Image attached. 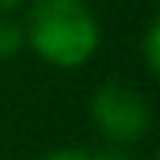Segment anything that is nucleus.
<instances>
[{"instance_id": "7ed1b4c3", "label": "nucleus", "mask_w": 160, "mask_h": 160, "mask_svg": "<svg viewBox=\"0 0 160 160\" xmlns=\"http://www.w3.org/2000/svg\"><path fill=\"white\" fill-rule=\"evenodd\" d=\"M24 48V27L18 21H12L9 15L0 18V59L15 57Z\"/></svg>"}, {"instance_id": "423d86ee", "label": "nucleus", "mask_w": 160, "mask_h": 160, "mask_svg": "<svg viewBox=\"0 0 160 160\" xmlns=\"http://www.w3.org/2000/svg\"><path fill=\"white\" fill-rule=\"evenodd\" d=\"M92 160H131L125 154V151L119 148V145H113V148H107V151H98V154H92Z\"/></svg>"}, {"instance_id": "20e7f679", "label": "nucleus", "mask_w": 160, "mask_h": 160, "mask_svg": "<svg viewBox=\"0 0 160 160\" xmlns=\"http://www.w3.org/2000/svg\"><path fill=\"white\" fill-rule=\"evenodd\" d=\"M142 62H145V68H148V74H157L160 71V21H151L148 27H145Z\"/></svg>"}, {"instance_id": "f257e3e1", "label": "nucleus", "mask_w": 160, "mask_h": 160, "mask_svg": "<svg viewBox=\"0 0 160 160\" xmlns=\"http://www.w3.org/2000/svg\"><path fill=\"white\" fill-rule=\"evenodd\" d=\"M21 27L24 45L65 71L83 68L101 45L98 18L83 0H33Z\"/></svg>"}, {"instance_id": "39448f33", "label": "nucleus", "mask_w": 160, "mask_h": 160, "mask_svg": "<svg viewBox=\"0 0 160 160\" xmlns=\"http://www.w3.org/2000/svg\"><path fill=\"white\" fill-rule=\"evenodd\" d=\"M42 160H92V154L83 151V148H53L51 154H45Z\"/></svg>"}, {"instance_id": "0eeeda50", "label": "nucleus", "mask_w": 160, "mask_h": 160, "mask_svg": "<svg viewBox=\"0 0 160 160\" xmlns=\"http://www.w3.org/2000/svg\"><path fill=\"white\" fill-rule=\"evenodd\" d=\"M21 3H24V0H0V15H12Z\"/></svg>"}, {"instance_id": "f03ea898", "label": "nucleus", "mask_w": 160, "mask_h": 160, "mask_svg": "<svg viewBox=\"0 0 160 160\" xmlns=\"http://www.w3.org/2000/svg\"><path fill=\"white\" fill-rule=\"evenodd\" d=\"M89 116L98 133L113 145H131L148 133L151 128V107L131 83L107 80L95 89L89 101Z\"/></svg>"}]
</instances>
